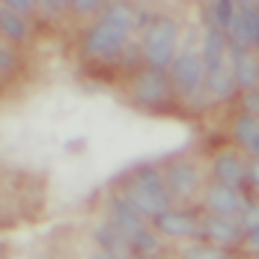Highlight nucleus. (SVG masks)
I'll return each instance as SVG.
<instances>
[{
  "mask_svg": "<svg viewBox=\"0 0 259 259\" xmlns=\"http://www.w3.org/2000/svg\"><path fill=\"white\" fill-rule=\"evenodd\" d=\"M125 200L128 206L140 214V218H155L161 211L170 208V191H167V182L158 170H140L137 179L128 185L125 191Z\"/></svg>",
  "mask_w": 259,
  "mask_h": 259,
  "instance_id": "obj_1",
  "label": "nucleus"
},
{
  "mask_svg": "<svg viewBox=\"0 0 259 259\" xmlns=\"http://www.w3.org/2000/svg\"><path fill=\"white\" fill-rule=\"evenodd\" d=\"M176 45H179V27L173 18H155L149 30H146V39H143V57L149 63V69H170L173 57H176Z\"/></svg>",
  "mask_w": 259,
  "mask_h": 259,
  "instance_id": "obj_2",
  "label": "nucleus"
},
{
  "mask_svg": "<svg viewBox=\"0 0 259 259\" xmlns=\"http://www.w3.org/2000/svg\"><path fill=\"white\" fill-rule=\"evenodd\" d=\"M203 78H206V69H203L200 54L182 51L173 57V63H170V83L179 90L182 96H194L203 87Z\"/></svg>",
  "mask_w": 259,
  "mask_h": 259,
  "instance_id": "obj_3",
  "label": "nucleus"
},
{
  "mask_svg": "<svg viewBox=\"0 0 259 259\" xmlns=\"http://www.w3.org/2000/svg\"><path fill=\"white\" fill-rule=\"evenodd\" d=\"M230 45L238 48H259V3L247 6V9H238L230 24Z\"/></svg>",
  "mask_w": 259,
  "mask_h": 259,
  "instance_id": "obj_4",
  "label": "nucleus"
},
{
  "mask_svg": "<svg viewBox=\"0 0 259 259\" xmlns=\"http://www.w3.org/2000/svg\"><path fill=\"white\" fill-rule=\"evenodd\" d=\"M227 60H230V69H233L235 87L253 90V87H256V80H259V60H256V54H250V48L230 45V48H227Z\"/></svg>",
  "mask_w": 259,
  "mask_h": 259,
  "instance_id": "obj_5",
  "label": "nucleus"
},
{
  "mask_svg": "<svg viewBox=\"0 0 259 259\" xmlns=\"http://www.w3.org/2000/svg\"><path fill=\"white\" fill-rule=\"evenodd\" d=\"M87 51L102 57V60H116L119 54L125 51V39L119 33H113L107 24L99 21V24L87 33Z\"/></svg>",
  "mask_w": 259,
  "mask_h": 259,
  "instance_id": "obj_6",
  "label": "nucleus"
},
{
  "mask_svg": "<svg viewBox=\"0 0 259 259\" xmlns=\"http://www.w3.org/2000/svg\"><path fill=\"white\" fill-rule=\"evenodd\" d=\"M227 48H230L227 33L218 30V27H208L206 36H203V57H200L206 75L218 72V69H224V66H230V60H227Z\"/></svg>",
  "mask_w": 259,
  "mask_h": 259,
  "instance_id": "obj_7",
  "label": "nucleus"
},
{
  "mask_svg": "<svg viewBox=\"0 0 259 259\" xmlns=\"http://www.w3.org/2000/svg\"><path fill=\"white\" fill-rule=\"evenodd\" d=\"M241 203H244V197L235 191V188H230V185H211L206 191V206L211 214H221V218H235L238 214V208H241Z\"/></svg>",
  "mask_w": 259,
  "mask_h": 259,
  "instance_id": "obj_8",
  "label": "nucleus"
},
{
  "mask_svg": "<svg viewBox=\"0 0 259 259\" xmlns=\"http://www.w3.org/2000/svg\"><path fill=\"white\" fill-rule=\"evenodd\" d=\"M167 191H170V197H179V200H188L194 191H197V170H194V164H188V161H179V164H173L170 170H167Z\"/></svg>",
  "mask_w": 259,
  "mask_h": 259,
  "instance_id": "obj_9",
  "label": "nucleus"
},
{
  "mask_svg": "<svg viewBox=\"0 0 259 259\" xmlns=\"http://www.w3.org/2000/svg\"><path fill=\"white\" fill-rule=\"evenodd\" d=\"M155 227L161 233L173 235V238H191V235H200V224L188 214V211H161L155 214Z\"/></svg>",
  "mask_w": 259,
  "mask_h": 259,
  "instance_id": "obj_10",
  "label": "nucleus"
},
{
  "mask_svg": "<svg viewBox=\"0 0 259 259\" xmlns=\"http://www.w3.org/2000/svg\"><path fill=\"white\" fill-rule=\"evenodd\" d=\"M241 224H235V218H221V214H208L200 224V235H206L214 244H230L235 238H241Z\"/></svg>",
  "mask_w": 259,
  "mask_h": 259,
  "instance_id": "obj_11",
  "label": "nucleus"
},
{
  "mask_svg": "<svg viewBox=\"0 0 259 259\" xmlns=\"http://www.w3.org/2000/svg\"><path fill=\"white\" fill-rule=\"evenodd\" d=\"M170 96V80L164 78V72L149 69L137 78V99L143 104H158Z\"/></svg>",
  "mask_w": 259,
  "mask_h": 259,
  "instance_id": "obj_12",
  "label": "nucleus"
},
{
  "mask_svg": "<svg viewBox=\"0 0 259 259\" xmlns=\"http://www.w3.org/2000/svg\"><path fill=\"white\" fill-rule=\"evenodd\" d=\"M102 24H107L113 33H119L122 39H128V33L137 27V15H134V9H131L128 3L113 0V3H107V6H104Z\"/></svg>",
  "mask_w": 259,
  "mask_h": 259,
  "instance_id": "obj_13",
  "label": "nucleus"
},
{
  "mask_svg": "<svg viewBox=\"0 0 259 259\" xmlns=\"http://www.w3.org/2000/svg\"><path fill=\"white\" fill-rule=\"evenodd\" d=\"M214 176L221 185H230V188H238L244 176H247V170H244V161L233 152H221V155L214 158Z\"/></svg>",
  "mask_w": 259,
  "mask_h": 259,
  "instance_id": "obj_14",
  "label": "nucleus"
},
{
  "mask_svg": "<svg viewBox=\"0 0 259 259\" xmlns=\"http://www.w3.org/2000/svg\"><path fill=\"white\" fill-rule=\"evenodd\" d=\"M96 241L104 247V253H110V256H119V253H128L131 250V241L128 235L122 233L116 224H104L96 230Z\"/></svg>",
  "mask_w": 259,
  "mask_h": 259,
  "instance_id": "obj_15",
  "label": "nucleus"
},
{
  "mask_svg": "<svg viewBox=\"0 0 259 259\" xmlns=\"http://www.w3.org/2000/svg\"><path fill=\"white\" fill-rule=\"evenodd\" d=\"M110 208H113V224H116L125 235L143 230V218L128 206V200H125V197H122V200H113V206H110Z\"/></svg>",
  "mask_w": 259,
  "mask_h": 259,
  "instance_id": "obj_16",
  "label": "nucleus"
},
{
  "mask_svg": "<svg viewBox=\"0 0 259 259\" xmlns=\"http://www.w3.org/2000/svg\"><path fill=\"white\" fill-rule=\"evenodd\" d=\"M208 87H211V93H214L218 99H230V96L235 93L233 69H230V66H224V69L211 72V75H208Z\"/></svg>",
  "mask_w": 259,
  "mask_h": 259,
  "instance_id": "obj_17",
  "label": "nucleus"
},
{
  "mask_svg": "<svg viewBox=\"0 0 259 259\" xmlns=\"http://www.w3.org/2000/svg\"><path fill=\"white\" fill-rule=\"evenodd\" d=\"M0 30L9 36V39H24L27 36V21L21 12H12V9H0Z\"/></svg>",
  "mask_w": 259,
  "mask_h": 259,
  "instance_id": "obj_18",
  "label": "nucleus"
},
{
  "mask_svg": "<svg viewBox=\"0 0 259 259\" xmlns=\"http://www.w3.org/2000/svg\"><path fill=\"white\" fill-rule=\"evenodd\" d=\"M235 9L233 0H211V27H218V30H230V24H233L235 18Z\"/></svg>",
  "mask_w": 259,
  "mask_h": 259,
  "instance_id": "obj_19",
  "label": "nucleus"
},
{
  "mask_svg": "<svg viewBox=\"0 0 259 259\" xmlns=\"http://www.w3.org/2000/svg\"><path fill=\"white\" fill-rule=\"evenodd\" d=\"M128 241H131V250H134V253H143V256H149V253H155L158 250V238L149 233L146 227L137 230V233H131Z\"/></svg>",
  "mask_w": 259,
  "mask_h": 259,
  "instance_id": "obj_20",
  "label": "nucleus"
},
{
  "mask_svg": "<svg viewBox=\"0 0 259 259\" xmlns=\"http://www.w3.org/2000/svg\"><path fill=\"white\" fill-rule=\"evenodd\" d=\"M259 131V116H250V113H244V116H238V122H235V137H238V143H250V137Z\"/></svg>",
  "mask_w": 259,
  "mask_h": 259,
  "instance_id": "obj_21",
  "label": "nucleus"
},
{
  "mask_svg": "<svg viewBox=\"0 0 259 259\" xmlns=\"http://www.w3.org/2000/svg\"><path fill=\"white\" fill-rule=\"evenodd\" d=\"M182 259H224V253L218 247H191V250H185Z\"/></svg>",
  "mask_w": 259,
  "mask_h": 259,
  "instance_id": "obj_22",
  "label": "nucleus"
},
{
  "mask_svg": "<svg viewBox=\"0 0 259 259\" xmlns=\"http://www.w3.org/2000/svg\"><path fill=\"white\" fill-rule=\"evenodd\" d=\"M244 113H250V116H259V90H247V96H244Z\"/></svg>",
  "mask_w": 259,
  "mask_h": 259,
  "instance_id": "obj_23",
  "label": "nucleus"
},
{
  "mask_svg": "<svg viewBox=\"0 0 259 259\" xmlns=\"http://www.w3.org/2000/svg\"><path fill=\"white\" fill-rule=\"evenodd\" d=\"M75 12H80V15H90V12H96L99 6H102V0H72L69 3Z\"/></svg>",
  "mask_w": 259,
  "mask_h": 259,
  "instance_id": "obj_24",
  "label": "nucleus"
},
{
  "mask_svg": "<svg viewBox=\"0 0 259 259\" xmlns=\"http://www.w3.org/2000/svg\"><path fill=\"white\" fill-rule=\"evenodd\" d=\"M3 3H6V9L21 12V15H24V12H30V9L36 6V0H3Z\"/></svg>",
  "mask_w": 259,
  "mask_h": 259,
  "instance_id": "obj_25",
  "label": "nucleus"
},
{
  "mask_svg": "<svg viewBox=\"0 0 259 259\" xmlns=\"http://www.w3.org/2000/svg\"><path fill=\"white\" fill-rule=\"evenodd\" d=\"M15 66V57H12V51L6 48V45H0V72H9Z\"/></svg>",
  "mask_w": 259,
  "mask_h": 259,
  "instance_id": "obj_26",
  "label": "nucleus"
},
{
  "mask_svg": "<svg viewBox=\"0 0 259 259\" xmlns=\"http://www.w3.org/2000/svg\"><path fill=\"white\" fill-rule=\"evenodd\" d=\"M247 241H250L253 247H259V224H256V227H250V230H247Z\"/></svg>",
  "mask_w": 259,
  "mask_h": 259,
  "instance_id": "obj_27",
  "label": "nucleus"
},
{
  "mask_svg": "<svg viewBox=\"0 0 259 259\" xmlns=\"http://www.w3.org/2000/svg\"><path fill=\"white\" fill-rule=\"evenodd\" d=\"M247 149H250V152H253V155L259 158V131L253 134V137H250V143H247Z\"/></svg>",
  "mask_w": 259,
  "mask_h": 259,
  "instance_id": "obj_28",
  "label": "nucleus"
},
{
  "mask_svg": "<svg viewBox=\"0 0 259 259\" xmlns=\"http://www.w3.org/2000/svg\"><path fill=\"white\" fill-rule=\"evenodd\" d=\"M256 0H233V6L235 9H247V6H253Z\"/></svg>",
  "mask_w": 259,
  "mask_h": 259,
  "instance_id": "obj_29",
  "label": "nucleus"
},
{
  "mask_svg": "<svg viewBox=\"0 0 259 259\" xmlns=\"http://www.w3.org/2000/svg\"><path fill=\"white\" fill-rule=\"evenodd\" d=\"M45 3H48V6H51V9H60V6H69V3H72V0H45Z\"/></svg>",
  "mask_w": 259,
  "mask_h": 259,
  "instance_id": "obj_30",
  "label": "nucleus"
},
{
  "mask_svg": "<svg viewBox=\"0 0 259 259\" xmlns=\"http://www.w3.org/2000/svg\"><path fill=\"white\" fill-rule=\"evenodd\" d=\"M90 259H116V256H110V253H104V250H102V253H93Z\"/></svg>",
  "mask_w": 259,
  "mask_h": 259,
  "instance_id": "obj_31",
  "label": "nucleus"
},
{
  "mask_svg": "<svg viewBox=\"0 0 259 259\" xmlns=\"http://www.w3.org/2000/svg\"><path fill=\"white\" fill-rule=\"evenodd\" d=\"M143 259H146V256H143Z\"/></svg>",
  "mask_w": 259,
  "mask_h": 259,
  "instance_id": "obj_32",
  "label": "nucleus"
}]
</instances>
